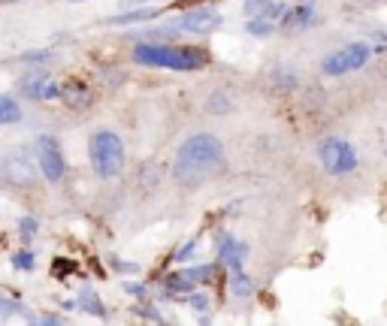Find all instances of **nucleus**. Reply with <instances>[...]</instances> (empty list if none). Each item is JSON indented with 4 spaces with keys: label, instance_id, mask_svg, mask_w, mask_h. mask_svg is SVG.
Here are the masks:
<instances>
[{
    "label": "nucleus",
    "instance_id": "9b49d317",
    "mask_svg": "<svg viewBox=\"0 0 387 326\" xmlns=\"http://www.w3.org/2000/svg\"><path fill=\"white\" fill-rule=\"evenodd\" d=\"M218 272V266H194V269H185V272H176L167 278V287L170 290H194L197 284H209L212 275Z\"/></svg>",
    "mask_w": 387,
    "mask_h": 326
},
{
    "label": "nucleus",
    "instance_id": "aec40b11",
    "mask_svg": "<svg viewBox=\"0 0 387 326\" xmlns=\"http://www.w3.org/2000/svg\"><path fill=\"white\" fill-rule=\"evenodd\" d=\"M82 305H85V311H91V314H97V317H106L103 302L94 296V290H82Z\"/></svg>",
    "mask_w": 387,
    "mask_h": 326
},
{
    "label": "nucleus",
    "instance_id": "9d476101",
    "mask_svg": "<svg viewBox=\"0 0 387 326\" xmlns=\"http://www.w3.org/2000/svg\"><path fill=\"white\" fill-rule=\"evenodd\" d=\"M19 91L28 100H57V97H61V88H57L43 70L28 73V76L19 82Z\"/></svg>",
    "mask_w": 387,
    "mask_h": 326
},
{
    "label": "nucleus",
    "instance_id": "f3484780",
    "mask_svg": "<svg viewBox=\"0 0 387 326\" xmlns=\"http://www.w3.org/2000/svg\"><path fill=\"white\" fill-rule=\"evenodd\" d=\"M245 30H249L251 37H269V33L276 30V21L263 19V15H251V21L245 24Z\"/></svg>",
    "mask_w": 387,
    "mask_h": 326
},
{
    "label": "nucleus",
    "instance_id": "2eb2a0df",
    "mask_svg": "<svg viewBox=\"0 0 387 326\" xmlns=\"http://www.w3.org/2000/svg\"><path fill=\"white\" fill-rule=\"evenodd\" d=\"M21 121V109L12 97H0V127L6 124H19Z\"/></svg>",
    "mask_w": 387,
    "mask_h": 326
},
{
    "label": "nucleus",
    "instance_id": "4be33fe9",
    "mask_svg": "<svg viewBox=\"0 0 387 326\" xmlns=\"http://www.w3.org/2000/svg\"><path fill=\"white\" fill-rule=\"evenodd\" d=\"M191 308H194V311H209V296H203V293H194V290H191Z\"/></svg>",
    "mask_w": 387,
    "mask_h": 326
},
{
    "label": "nucleus",
    "instance_id": "39448f33",
    "mask_svg": "<svg viewBox=\"0 0 387 326\" xmlns=\"http://www.w3.org/2000/svg\"><path fill=\"white\" fill-rule=\"evenodd\" d=\"M369 55H372V48L366 43H348L342 48H336L333 55L324 57V64H321V70L327 73V76H348L354 70H363Z\"/></svg>",
    "mask_w": 387,
    "mask_h": 326
},
{
    "label": "nucleus",
    "instance_id": "7ed1b4c3",
    "mask_svg": "<svg viewBox=\"0 0 387 326\" xmlns=\"http://www.w3.org/2000/svg\"><path fill=\"white\" fill-rule=\"evenodd\" d=\"M88 154H91V166L100 179H115L125 170V142L112 130H97L88 142Z\"/></svg>",
    "mask_w": 387,
    "mask_h": 326
},
{
    "label": "nucleus",
    "instance_id": "5701e85b",
    "mask_svg": "<svg viewBox=\"0 0 387 326\" xmlns=\"http://www.w3.org/2000/svg\"><path fill=\"white\" fill-rule=\"evenodd\" d=\"M197 245H200V242H197V239H191V242H188V245H185V248H182V251H179V254H176V260H179V263H185L188 257H191L194 251H197Z\"/></svg>",
    "mask_w": 387,
    "mask_h": 326
},
{
    "label": "nucleus",
    "instance_id": "dca6fc26",
    "mask_svg": "<svg viewBox=\"0 0 387 326\" xmlns=\"http://www.w3.org/2000/svg\"><path fill=\"white\" fill-rule=\"evenodd\" d=\"M230 290H233V296H251L254 287H251V278L245 275L242 269H233L230 272Z\"/></svg>",
    "mask_w": 387,
    "mask_h": 326
},
{
    "label": "nucleus",
    "instance_id": "b1692460",
    "mask_svg": "<svg viewBox=\"0 0 387 326\" xmlns=\"http://www.w3.org/2000/svg\"><path fill=\"white\" fill-rule=\"evenodd\" d=\"M267 3H269V0H249V3H245V10H249V15H260L263 10H267Z\"/></svg>",
    "mask_w": 387,
    "mask_h": 326
},
{
    "label": "nucleus",
    "instance_id": "4468645a",
    "mask_svg": "<svg viewBox=\"0 0 387 326\" xmlns=\"http://www.w3.org/2000/svg\"><path fill=\"white\" fill-rule=\"evenodd\" d=\"M161 10H152V6H143V10H134V12H125V15H112V19H106L109 24H134V21H148V19H158Z\"/></svg>",
    "mask_w": 387,
    "mask_h": 326
},
{
    "label": "nucleus",
    "instance_id": "cd10ccee",
    "mask_svg": "<svg viewBox=\"0 0 387 326\" xmlns=\"http://www.w3.org/2000/svg\"><path fill=\"white\" fill-rule=\"evenodd\" d=\"M125 3H130V6H143V3H148V0H125Z\"/></svg>",
    "mask_w": 387,
    "mask_h": 326
},
{
    "label": "nucleus",
    "instance_id": "423d86ee",
    "mask_svg": "<svg viewBox=\"0 0 387 326\" xmlns=\"http://www.w3.org/2000/svg\"><path fill=\"white\" fill-rule=\"evenodd\" d=\"M34 157H37V170L46 175V181L57 185V181L64 179V172H67V163H64L61 142H57L55 136H48V133L37 136V142H34Z\"/></svg>",
    "mask_w": 387,
    "mask_h": 326
},
{
    "label": "nucleus",
    "instance_id": "f8f14e48",
    "mask_svg": "<svg viewBox=\"0 0 387 326\" xmlns=\"http://www.w3.org/2000/svg\"><path fill=\"white\" fill-rule=\"evenodd\" d=\"M309 24H315V3L312 0H303L300 6H291V10L282 12L285 30H306Z\"/></svg>",
    "mask_w": 387,
    "mask_h": 326
},
{
    "label": "nucleus",
    "instance_id": "393cba45",
    "mask_svg": "<svg viewBox=\"0 0 387 326\" xmlns=\"http://www.w3.org/2000/svg\"><path fill=\"white\" fill-rule=\"evenodd\" d=\"M21 233H24V239H34V233H37V221H34V217H24V221H21Z\"/></svg>",
    "mask_w": 387,
    "mask_h": 326
},
{
    "label": "nucleus",
    "instance_id": "0eeeda50",
    "mask_svg": "<svg viewBox=\"0 0 387 326\" xmlns=\"http://www.w3.org/2000/svg\"><path fill=\"white\" fill-rule=\"evenodd\" d=\"M221 12L212 10V6H194V10L182 12L176 21L170 24L176 33H194V37H209V33H215L221 28Z\"/></svg>",
    "mask_w": 387,
    "mask_h": 326
},
{
    "label": "nucleus",
    "instance_id": "6ab92c4d",
    "mask_svg": "<svg viewBox=\"0 0 387 326\" xmlns=\"http://www.w3.org/2000/svg\"><path fill=\"white\" fill-rule=\"evenodd\" d=\"M273 85H276V91H291L296 85V73L285 70V66H276L273 70Z\"/></svg>",
    "mask_w": 387,
    "mask_h": 326
},
{
    "label": "nucleus",
    "instance_id": "c85d7f7f",
    "mask_svg": "<svg viewBox=\"0 0 387 326\" xmlns=\"http://www.w3.org/2000/svg\"><path fill=\"white\" fill-rule=\"evenodd\" d=\"M70 3H82V0H70Z\"/></svg>",
    "mask_w": 387,
    "mask_h": 326
},
{
    "label": "nucleus",
    "instance_id": "1a4fd4ad",
    "mask_svg": "<svg viewBox=\"0 0 387 326\" xmlns=\"http://www.w3.org/2000/svg\"><path fill=\"white\" fill-rule=\"evenodd\" d=\"M215 248H218V263L227 266L230 272L233 269H242L245 266V257H249V245H242L236 236L230 233H218L215 236Z\"/></svg>",
    "mask_w": 387,
    "mask_h": 326
},
{
    "label": "nucleus",
    "instance_id": "a211bd4d",
    "mask_svg": "<svg viewBox=\"0 0 387 326\" xmlns=\"http://www.w3.org/2000/svg\"><path fill=\"white\" fill-rule=\"evenodd\" d=\"M206 109H209L212 115H227L230 109H233V103H230V97L224 94V91H215V94L206 100Z\"/></svg>",
    "mask_w": 387,
    "mask_h": 326
},
{
    "label": "nucleus",
    "instance_id": "412c9836",
    "mask_svg": "<svg viewBox=\"0 0 387 326\" xmlns=\"http://www.w3.org/2000/svg\"><path fill=\"white\" fill-rule=\"evenodd\" d=\"M21 302H15V299H0V320H10L12 314H19L21 311Z\"/></svg>",
    "mask_w": 387,
    "mask_h": 326
},
{
    "label": "nucleus",
    "instance_id": "a878e982",
    "mask_svg": "<svg viewBox=\"0 0 387 326\" xmlns=\"http://www.w3.org/2000/svg\"><path fill=\"white\" fill-rule=\"evenodd\" d=\"M12 260H15L19 269H34V257H30V254H15Z\"/></svg>",
    "mask_w": 387,
    "mask_h": 326
},
{
    "label": "nucleus",
    "instance_id": "6e6552de",
    "mask_svg": "<svg viewBox=\"0 0 387 326\" xmlns=\"http://www.w3.org/2000/svg\"><path fill=\"white\" fill-rule=\"evenodd\" d=\"M0 175L10 181L12 188H34L37 185V157L28 152H12L0 161Z\"/></svg>",
    "mask_w": 387,
    "mask_h": 326
},
{
    "label": "nucleus",
    "instance_id": "f03ea898",
    "mask_svg": "<svg viewBox=\"0 0 387 326\" xmlns=\"http://www.w3.org/2000/svg\"><path fill=\"white\" fill-rule=\"evenodd\" d=\"M134 61L143 66H161V70H200L206 64V52L200 48H182L167 43H139L134 46Z\"/></svg>",
    "mask_w": 387,
    "mask_h": 326
},
{
    "label": "nucleus",
    "instance_id": "20e7f679",
    "mask_svg": "<svg viewBox=\"0 0 387 326\" xmlns=\"http://www.w3.org/2000/svg\"><path fill=\"white\" fill-rule=\"evenodd\" d=\"M318 161L324 166V172L330 175H348L357 170L360 157H357V148L351 145L348 139L342 136H324L318 145Z\"/></svg>",
    "mask_w": 387,
    "mask_h": 326
},
{
    "label": "nucleus",
    "instance_id": "bb28decb",
    "mask_svg": "<svg viewBox=\"0 0 387 326\" xmlns=\"http://www.w3.org/2000/svg\"><path fill=\"white\" fill-rule=\"evenodd\" d=\"M127 290H130L134 296H143V287H136V284H127Z\"/></svg>",
    "mask_w": 387,
    "mask_h": 326
},
{
    "label": "nucleus",
    "instance_id": "ddd939ff",
    "mask_svg": "<svg viewBox=\"0 0 387 326\" xmlns=\"http://www.w3.org/2000/svg\"><path fill=\"white\" fill-rule=\"evenodd\" d=\"M61 100H67L70 106H88L91 103V91H88V85H82V82H67V85L61 88Z\"/></svg>",
    "mask_w": 387,
    "mask_h": 326
},
{
    "label": "nucleus",
    "instance_id": "f257e3e1",
    "mask_svg": "<svg viewBox=\"0 0 387 326\" xmlns=\"http://www.w3.org/2000/svg\"><path fill=\"white\" fill-rule=\"evenodd\" d=\"M221 166H224V145H221V139L212 136V133H194L179 148L176 163H172V179L179 185L191 188V185H200L203 179H209L212 172H218Z\"/></svg>",
    "mask_w": 387,
    "mask_h": 326
}]
</instances>
